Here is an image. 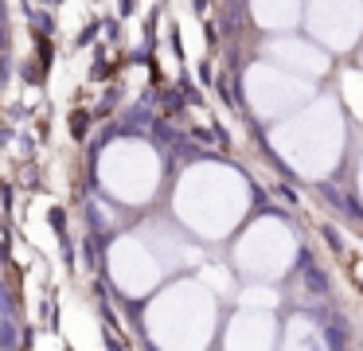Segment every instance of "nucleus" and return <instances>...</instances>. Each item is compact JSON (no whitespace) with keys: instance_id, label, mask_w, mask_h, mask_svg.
<instances>
[{"instance_id":"obj_10","label":"nucleus","mask_w":363,"mask_h":351,"mask_svg":"<svg viewBox=\"0 0 363 351\" xmlns=\"http://www.w3.org/2000/svg\"><path fill=\"white\" fill-rule=\"evenodd\" d=\"M266 51H269V59H274V62L289 67L293 74H301V78H316V74L328 70V55H324L320 47L305 43V39H274Z\"/></svg>"},{"instance_id":"obj_7","label":"nucleus","mask_w":363,"mask_h":351,"mask_svg":"<svg viewBox=\"0 0 363 351\" xmlns=\"http://www.w3.org/2000/svg\"><path fill=\"white\" fill-rule=\"evenodd\" d=\"M160 273H164V262L137 234H121L110 246V277L125 296H149L160 285Z\"/></svg>"},{"instance_id":"obj_1","label":"nucleus","mask_w":363,"mask_h":351,"mask_svg":"<svg viewBox=\"0 0 363 351\" xmlns=\"http://www.w3.org/2000/svg\"><path fill=\"white\" fill-rule=\"evenodd\" d=\"M246 207H250V187L227 164H196L184 172L180 187H176V215L184 218L191 234L199 238H227L238 223H242Z\"/></svg>"},{"instance_id":"obj_15","label":"nucleus","mask_w":363,"mask_h":351,"mask_svg":"<svg viewBox=\"0 0 363 351\" xmlns=\"http://www.w3.org/2000/svg\"><path fill=\"white\" fill-rule=\"evenodd\" d=\"M359 195H363V168H359Z\"/></svg>"},{"instance_id":"obj_12","label":"nucleus","mask_w":363,"mask_h":351,"mask_svg":"<svg viewBox=\"0 0 363 351\" xmlns=\"http://www.w3.org/2000/svg\"><path fill=\"white\" fill-rule=\"evenodd\" d=\"M285 347H324V335L308 316H293L285 328Z\"/></svg>"},{"instance_id":"obj_13","label":"nucleus","mask_w":363,"mask_h":351,"mask_svg":"<svg viewBox=\"0 0 363 351\" xmlns=\"http://www.w3.org/2000/svg\"><path fill=\"white\" fill-rule=\"evenodd\" d=\"M242 304H250V308H274L277 304V293L269 285H250L242 293Z\"/></svg>"},{"instance_id":"obj_5","label":"nucleus","mask_w":363,"mask_h":351,"mask_svg":"<svg viewBox=\"0 0 363 351\" xmlns=\"http://www.w3.org/2000/svg\"><path fill=\"white\" fill-rule=\"evenodd\" d=\"M297 257V238L281 218L266 215L258 223H250V230L238 238L235 246V265L246 273L250 281H274Z\"/></svg>"},{"instance_id":"obj_8","label":"nucleus","mask_w":363,"mask_h":351,"mask_svg":"<svg viewBox=\"0 0 363 351\" xmlns=\"http://www.w3.org/2000/svg\"><path fill=\"white\" fill-rule=\"evenodd\" d=\"M305 23L328 51H352L363 35V0H308Z\"/></svg>"},{"instance_id":"obj_4","label":"nucleus","mask_w":363,"mask_h":351,"mask_svg":"<svg viewBox=\"0 0 363 351\" xmlns=\"http://www.w3.org/2000/svg\"><path fill=\"white\" fill-rule=\"evenodd\" d=\"M98 179L113 199L141 207L160 187V156L145 140H113L98 160Z\"/></svg>"},{"instance_id":"obj_9","label":"nucleus","mask_w":363,"mask_h":351,"mask_svg":"<svg viewBox=\"0 0 363 351\" xmlns=\"http://www.w3.org/2000/svg\"><path fill=\"white\" fill-rule=\"evenodd\" d=\"M269 312L274 308H250V304H246L227 328V347H274L277 324H274Z\"/></svg>"},{"instance_id":"obj_6","label":"nucleus","mask_w":363,"mask_h":351,"mask_svg":"<svg viewBox=\"0 0 363 351\" xmlns=\"http://www.w3.org/2000/svg\"><path fill=\"white\" fill-rule=\"evenodd\" d=\"M308 98H313V86L301 74H293L289 67H281V62H254L246 70V101L266 121L297 113Z\"/></svg>"},{"instance_id":"obj_2","label":"nucleus","mask_w":363,"mask_h":351,"mask_svg":"<svg viewBox=\"0 0 363 351\" xmlns=\"http://www.w3.org/2000/svg\"><path fill=\"white\" fill-rule=\"evenodd\" d=\"M274 148L293 172H301L305 179H320L340 164L344 152V117L332 98L313 101L308 109L293 113L289 121H281L274 129Z\"/></svg>"},{"instance_id":"obj_3","label":"nucleus","mask_w":363,"mask_h":351,"mask_svg":"<svg viewBox=\"0 0 363 351\" xmlns=\"http://www.w3.org/2000/svg\"><path fill=\"white\" fill-rule=\"evenodd\" d=\"M215 332V296L203 277L172 281L149 304V335L160 347H203Z\"/></svg>"},{"instance_id":"obj_11","label":"nucleus","mask_w":363,"mask_h":351,"mask_svg":"<svg viewBox=\"0 0 363 351\" xmlns=\"http://www.w3.org/2000/svg\"><path fill=\"white\" fill-rule=\"evenodd\" d=\"M250 12L262 28L281 31L301 20V0H250Z\"/></svg>"},{"instance_id":"obj_14","label":"nucleus","mask_w":363,"mask_h":351,"mask_svg":"<svg viewBox=\"0 0 363 351\" xmlns=\"http://www.w3.org/2000/svg\"><path fill=\"white\" fill-rule=\"evenodd\" d=\"M199 277H203L207 285L215 289V293H227V289H230V273H227V269H219V265H211V269H203Z\"/></svg>"}]
</instances>
